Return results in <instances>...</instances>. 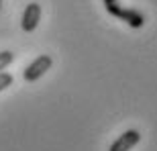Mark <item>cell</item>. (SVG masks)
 <instances>
[{"label": "cell", "instance_id": "1", "mask_svg": "<svg viewBox=\"0 0 157 151\" xmlns=\"http://www.w3.org/2000/svg\"><path fill=\"white\" fill-rule=\"evenodd\" d=\"M106 4V10L110 12L112 17H118L122 18L127 25H131L133 29H139L145 25V17L141 14L139 10H135V8H121L118 6V0H104Z\"/></svg>", "mask_w": 157, "mask_h": 151}, {"label": "cell", "instance_id": "2", "mask_svg": "<svg viewBox=\"0 0 157 151\" xmlns=\"http://www.w3.org/2000/svg\"><path fill=\"white\" fill-rule=\"evenodd\" d=\"M51 65H53V57L51 55H47V53L39 55L35 61H31V64L25 68V72H23L25 82H37L47 70H51Z\"/></svg>", "mask_w": 157, "mask_h": 151}, {"label": "cell", "instance_id": "3", "mask_svg": "<svg viewBox=\"0 0 157 151\" xmlns=\"http://www.w3.org/2000/svg\"><path fill=\"white\" fill-rule=\"evenodd\" d=\"M39 21H41V6L37 4V2L27 4V8H25V12H23V18H21L23 31L25 33H33V31L37 29Z\"/></svg>", "mask_w": 157, "mask_h": 151}, {"label": "cell", "instance_id": "4", "mask_svg": "<svg viewBox=\"0 0 157 151\" xmlns=\"http://www.w3.org/2000/svg\"><path fill=\"white\" fill-rule=\"evenodd\" d=\"M139 141H141V133L137 129H128L122 135H118V139L110 145L108 151H131Z\"/></svg>", "mask_w": 157, "mask_h": 151}, {"label": "cell", "instance_id": "5", "mask_svg": "<svg viewBox=\"0 0 157 151\" xmlns=\"http://www.w3.org/2000/svg\"><path fill=\"white\" fill-rule=\"evenodd\" d=\"M12 61H14V53L12 51H0V72H4Z\"/></svg>", "mask_w": 157, "mask_h": 151}, {"label": "cell", "instance_id": "6", "mask_svg": "<svg viewBox=\"0 0 157 151\" xmlns=\"http://www.w3.org/2000/svg\"><path fill=\"white\" fill-rule=\"evenodd\" d=\"M12 82H14V78H12L8 72H0V92L6 90L8 86H12Z\"/></svg>", "mask_w": 157, "mask_h": 151}, {"label": "cell", "instance_id": "7", "mask_svg": "<svg viewBox=\"0 0 157 151\" xmlns=\"http://www.w3.org/2000/svg\"><path fill=\"white\" fill-rule=\"evenodd\" d=\"M0 8H2V0H0Z\"/></svg>", "mask_w": 157, "mask_h": 151}]
</instances>
